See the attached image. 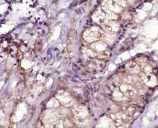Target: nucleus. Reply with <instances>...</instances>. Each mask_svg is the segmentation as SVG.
Instances as JSON below:
<instances>
[{"mask_svg": "<svg viewBox=\"0 0 158 128\" xmlns=\"http://www.w3.org/2000/svg\"><path fill=\"white\" fill-rule=\"evenodd\" d=\"M120 90L124 94L125 96L127 97H132L137 93L135 88L131 87V86H129L128 84H122L120 87Z\"/></svg>", "mask_w": 158, "mask_h": 128, "instance_id": "nucleus-1", "label": "nucleus"}]
</instances>
